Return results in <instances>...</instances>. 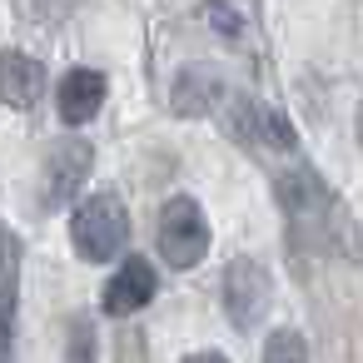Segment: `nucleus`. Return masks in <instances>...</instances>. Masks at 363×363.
Here are the masks:
<instances>
[{"instance_id": "obj_1", "label": "nucleus", "mask_w": 363, "mask_h": 363, "mask_svg": "<svg viewBox=\"0 0 363 363\" xmlns=\"http://www.w3.org/2000/svg\"><path fill=\"white\" fill-rule=\"evenodd\" d=\"M274 194H279V209H284V224L294 229V239H313L318 249H328L333 219H348V214L338 209V194H333L308 164H289V169L274 179Z\"/></svg>"}, {"instance_id": "obj_2", "label": "nucleus", "mask_w": 363, "mask_h": 363, "mask_svg": "<svg viewBox=\"0 0 363 363\" xmlns=\"http://www.w3.org/2000/svg\"><path fill=\"white\" fill-rule=\"evenodd\" d=\"M70 244L85 264H110L125 254L130 244V209L120 204V194L110 189H95L75 204L70 214Z\"/></svg>"}, {"instance_id": "obj_3", "label": "nucleus", "mask_w": 363, "mask_h": 363, "mask_svg": "<svg viewBox=\"0 0 363 363\" xmlns=\"http://www.w3.org/2000/svg\"><path fill=\"white\" fill-rule=\"evenodd\" d=\"M155 244H160V259L169 269H194L204 254H209V219L199 209L194 194H169L160 204V224H155Z\"/></svg>"}, {"instance_id": "obj_4", "label": "nucleus", "mask_w": 363, "mask_h": 363, "mask_svg": "<svg viewBox=\"0 0 363 363\" xmlns=\"http://www.w3.org/2000/svg\"><path fill=\"white\" fill-rule=\"evenodd\" d=\"M269 303H274L269 269L259 259H249V254L229 259V269H224V313H229V323L239 333H249V328H259L269 318Z\"/></svg>"}, {"instance_id": "obj_5", "label": "nucleus", "mask_w": 363, "mask_h": 363, "mask_svg": "<svg viewBox=\"0 0 363 363\" xmlns=\"http://www.w3.org/2000/svg\"><path fill=\"white\" fill-rule=\"evenodd\" d=\"M90 160H95V150L85 140H75V135L55 140L40 164V209H65L80 194V184L90 179Z\"/></svg>"}, {"instance_id": "obj_6", "label": "nucleus", "mask_w": 363, "mask_h": 363, "mask_svg": "<svg viewBox=\"0 0 363 363\" xmlns=\"http://www.w3.org/2000/svg\"><path fill=\"white\" fill-rule=\"evenodd\" d=\"M224 105V75L209 65H179L169 80V110L184 120H204L209 110Z\"/></svg>"}, {"instance_id": "obj_7", "label": "nucleus", "mask_w": 363, "mask_h": 363, "mask_svg": "<svg viewBox=\"0 0 363 363\" xmlns=\"http://www.w3.org/2000/svg\"><path fill=\"white\" fill-rule=\"evenodd\" d=\"M160 294V279H155V264L150 259H140V254H130L120 269H115V279L105 284V313L110 318H130V313H140L150 298Z\"/></svg>"}, {"instance_id": "obj_8", "label": "nucleus", "mask_w": 363, "mask_h": 363, "mask_svg": "<svg viewBox=\"0 0 363 363\" xmlns=\"http://www.w3.org/2000/svg\"><path fill=\"white\" fill-rule=\"evenodd\" d=\"M105 95H110L105 75L90 70V65H75V70L55 85V110H60V120H65L70 130H80V125H90V120L105 110Z\"/></svg>"}, {"instance_id": "obj_9", "label": "nucleus", "mask_w": 363, "mask_h": 363, "mask_svg": "<svg viewBox=\"0 0 363 363\" xmlns=\"http://www.w3.org/2000/svg\"><path fill=\"white\" fill-rule=\"evenodd\" d=\"M40 95H45V65L21 50H0V105L35 110Z\"/></svg>"}, {"instance_id": "obj_10", "label": "nucleus", "mask_w": 363, "mask_h": 363, "mask_svg": "<svg viewBox=\"0 0 363 363\" xmlns=\"http://www.w3.org/2000/svg\"><path fill=\"white\" fill-rule=\"evenodd\" d=\"M16 308H21V239L0 229V343L16 333Z\"/></svg>"}, {"instance_id": "obj_11", "label": "nucleus", "mask_w": 363, "mask_h": 363, "mask_svg": "<svg viewBox=\"0 0 363 363\" xmlns=\"http://www.w3.org/2000/svg\"><path fill=\"white\" fill-rule=\"evenodd\" d=\"M264 363H308V338L298 328H274L264 338Z\"/></svg>"}, {"instance_id": "obj_12", "label": "nucleus", "mask_w": 363, "mask_h": 363, "mask_svg": "<svg viewBox=\"0 0 363 363\" xmlns=\"http://www.w3.org/2000/svg\"><path fill=\"white\" fill-rule=\"evenodd\" d=\"M65 363H95V323H90V318H75V323H70Z\"/></svg>"}, {"instance_id": "obj_13", "label": "nucleus", "mask_w": 363, "mask_h": 363, "mask_svg": "<svg viewBox=\"0 0 363 363\" xmlns=\"http://www.w3.org/2000/svg\"><path fill=\"white\" fill-rule=\"evenodd\" d=\"M179 363H229V358H224L219 348H199V353H184Z\"/></svg>"}, {"instance_id": "obj_14", "label": "nucleus", "mask_w": 363, "mask_h": 363, "mask_svg": "<svg viewBox=\"0 0 363 363\" xmlns=\"http://www.w3.org/2000/svg\"><path fill=\"white\" fill-rule=\"evenodd\" d=\"M358 145H363V100H358Z\"/></svg>"}]
</instances>
